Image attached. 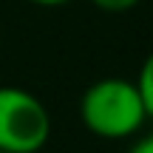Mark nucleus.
<instances>
[{
    "label": "nucleus",
    "instance_id": "obj_3",
    "mask_svg": "<svg viewBox=\"0 0 153 153\" xmlns=\"http://www.w3.org/2000/svg\"><path fill=\"white\" fill-rule=\"evenodd\" d=\"M133 82H136L139 97H142V102H145V114H148V119H153V51L145 57L142 68H139V76Z\"/></svg>",
    "mask_w": 153,
    "mask_h": 153
},
{
    "label": "nucleus",
    "instance_id": "obj_1",
    "mask_svg": "<svg viewBox=\"0 0 153 153\" xmlns=\"http://www.w3.org/2000/svg\"><path fill=\"white\" fill-rule=\"evenodd\" d=\"M79 119L94 136L116 142L142 131L148 114L133 79L102 76L85 88L79 99Z\"/></svg>",
    "mask_w": 153,
    "mask_h": 153
},
{
    "label": "nucleus",
    "instance_id": "obj_6",
    "mask_svg": "<svg viewBox=\"0 0 153 153\" xmlns=\"http://www.w3.org/2000/svg\"><path fill=\"white\" fill-rule=\"evenodd\" d=\"M28 3L43 6V9H54V6H65V3H71V0H28Z\"/></svg>",
    "mask_w": 153,
    "mask_h": 153
},
{
    "label": "nucleus",
    "instance_id": "obj_7",
    "mask_svg": "<svg viewBox=\"0 0 153 153\" xmlns=\"http://www.w3.org/2000/svg\"><path fill=\"white\" fill-rule=\"evenodd\" d=\"M0 153H6V150H0Z\"/></svg>",
    "mask_w": 153,
    "mask_h": 153
},
{
    "label": "nucleus",
    "instance_id": "obj_4",
    "mask_svg": "<svg viewBox=\"0 0 153 153\" xmlns=\"http://www.w3.org/2000/svg\"><path fill=\"white\" fill-rule=\"evenodd\" d=\"M97 9L102 11H114V14H119V11H131L133 6H139V0H91Z\"/></svg>",
    "mask_w": 153,
    "mask_h": 153
},
{
    "label": "nucleus",
    "instance_id": "obj_2",
    "mask_svg": "<svg viewBox=\"0 0 153 153\" xmlns=\"http://www.w3.org/2000/svg\"><path fill=\"white\" fill-rule=\"evenodd\" d=\"M51 136V116L34 94L17 85H0V150L37 153Z\"/></svg>",
    "mask_w": 153,
    "mask_h": 153
},
{
    "label": "nucleus",
    "instance_id": "obj_5",
    "mask_svg": "<svg viewBox=\"0 0 153 153\" xmlns=\"http://www.w3.org/2000/svg\"><path fill=\"white\" fill-rule=\"evenodd\" d=\"M128 153H153V133L136 139V142L131 145V150H128Z\"/></svg>",
    "mask_w": 153,
    "mask_h": 153
}]
</instances>
